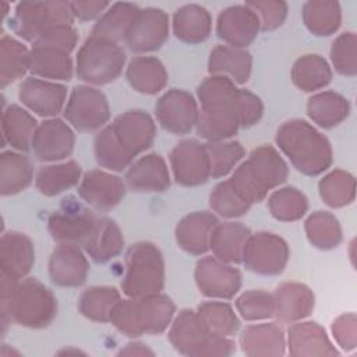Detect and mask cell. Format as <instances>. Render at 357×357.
<instances>
[{"instance_id":"6da1fadb","label":"cell","mask_w":357,"mask_h":357,"mask_svg":"<svg viewBox=\"0 0 357 357\" xmlns=\"http://www.w3.org/2000/svg\"><path fill=\"white\" fill-rule=\"evenodd\" d=\"M1 322L6 329L7 319L29 328L47 326L57 310L52 291L36 279L18 283L17 279L1 273Z\"/></svg>"},{"instance_id":"7a4b0ae2","label":"cell","mask_w":357,"mask_h":357,"mask_svg":"<svg viewBox=\"0 0 357 357\" xmlns=\"http://www.w3.org/2000/svg\"><path fill=\"white\" fill-rule=\"evenodd\" d=\"M236 92L234 84L223 75L209 77L201 84L198 95L202 112L197 120L199 135L219 141L237 131L240 120L236 109Z\"/></svg>"},{"instance_id":"3957f363","label":"cell","mask_w":357,"mask_h":357,"mask_svg":"<svg viewBox=\"0 0 357 357\" xmlns=\"http://www.w3.org/2000/svg\"><path fill=\"white\" fill-rule=\"evenodd\" d=\"M279 148L305 174H318L331 163V146L314 127L303 120L284 123L276 134Z\"/></svg>"},{"instance_id":"277c9868","label":"cell","mask_w":357,"mask_h":357,"mask_svg":"<svg viewBox=\"0 0 357 357\" xmlns=\"http://www.w3.org/2000/svg\"><path fill=\"white\" fill-rule=\"evenodd\" d=\"M287 176L283 159L271 146L255 149L229 181L231 188L247 202L252 204L265 197L275 185L280 184Z\"/></svg>"},{"instance_id":"5b68a950","label":"cell","mask_w":357,"mask_h":357,"mask_svg":"<svg viewBox=\"0 0 357 357\" xmlns=\"http://www.w3.org/2000/svg\"><path fill=\"white\" fill-rule=\"evenodd\" d=\"M174 312V304L166 296L151 294L124 300L114 305L110 314L112 324L127 336L159 333L166 329Z\"/></svg>"},{"instance_id":"8992f818","label":"cell","mask_w":357,"mask_h":357,"mask_svg":"<svg viewBox=\"0 0 357 357\" xmlns=\"http://www.w3.org/2000/svg\"><path fill=\"white\" fill-rule=\"evenodd\" d=\"M127 273L121 283L126 294L144 297L156 294L163 286V259L159 250L149 243H139L127 254Z\"/></svg>"},{"instance_id":"52a82bcc","label":"cell","mask_w":357,"mask_h":357,"mask_svg":"<svg viewBox=\"0 0 357 357\" xmlns=\"http://www.w3.org/2000/svg\"><path fill=\"white\" fill-rule=\"evenodd\" d=\"M169 339L187 356H227L234 351V343L226 337L209 333L198 321L195 312L184 310L176 318Z\"/></svg>"},{"instance_id":"ba28073f","label":"cell","mask_w":357,"mask_h":357,"mask_svg":"<svg viewBox=\"0 0 357 357\" xmlns=\"http://www.w3.org/2000/svg\"><path fill=\"white\" fill-rule=\"evenodd\" d=\"M126 54L113 40L91 36L77 57V74L92 84H106L121 73Z\"/></svg>"},{"instance_id":"9c48e42d","label":"cell","mask_w":357,"mask_h":357,"mask_svg":"<svg viewBox=\"0 0 357 357\" xmlns=\"http://www.w3.org/2000/svg\"><path fill=\"white\" fill-rule=\"evenodd\" d=\"M64 3H20L13 18V29L26 40H36L57 25H68L71 11Z\"/></svg>"},{"instance_id":"30bf717a","label":"cell","mask_w":357,"mask_h":357,"mask_svg":"<svg viewBox=\"0 0 357 357\" xmlns=\"http://www.w3.org/2000/svg\"><path fill=\"white\" fill-rule=\"evenodd\" d=\"M287 244L272 233H257L250 236L243 248V261L248 269L265 273H280L287 262Z\"/></svg>"},{"instance_id":"8fae6325","label":"cell","mask_w":357,"mask_h":357,"mask_svg":"<svg viewBox=\"0 0 357 357\" xmlns=\"http://www.w3.org/2000/svg\"><path fill=\"white\" fill-rule=\"evenodd\" d=\"M66 117L81 131L99 128L109 119L105 95L89 86L74 88L66 106Z\"/></svg>"},{"instance_id":"7c38bea8","label":"cell","mask_w":357,"mask_h":357,"mask_svg":"<svg viewBox=\"0 0 357 357\" xmlns=\"http://www.w3.org/2000/svg\"><path fill=\"white\" fill-rule=\"evenodd\" d=\"M109 128L119 145L131 159L145 151L155 137L152 119L141 110H130L119 116Z\"/></svg>"},{"instance_id":"4fadbf2b","label":"cell","mask_w":357,"mask_h":357,"mask_svg":"<svg viewBox=\"0 0 357 357\" xmlns=\"http://www.w3.org/2000/svg\"><path fill=\"white\" fill-rule=\"evenodd\" d=\"M176 180L184 185L205 183L211 174L209 156L205 146L194 139H187L173 149L170 155Z\"/></svg>"},{"instance_id":"5bb4252c","label":"cell","mask_w":357,"mask_h":357,"mask_svg":"<svg viewBox=\"0 0 357 357\" xmlns=\"http://www.w3.org/2000/svg\"><path fill=\"white\" fill-rule=\"evenodd\" d=\"M167 28V17L160 10H142L131 22L126 42L132 52L155 50L166 40Z\"/></svg>"},{"instance_id":"9a60e30c","label":"cell","mask_w":357,"mask_h":357,"mask_svg":"<svg viewBox=\"0 0 357 357\" xmlns=\"http://www.w3.org/2000/svg\"><path fill=\"white\" fill-rule=\"evenodd\" d=\"M195 278L205 296L230 298L240 287V273L237 269L208 257L197 264Z\"/></svg>"},{"instance_id":"2e32d148","label":"cell","mask_w":357,"mask_h":357,"mask_svg":"<svg viewBox=\"0 0 357 357\" xmlns=\"http://www.w3.org/2000/svg\"><path fill=\"white\" fill-rule=\"evenodd\" d=\"M156 114L160 124L174 134L190 131L198 120V112L192 96L177 89H173L160 98L156 106Z\"/></svg>"},{"instance_id":"e0dca14e","label":"cell","mask_w":357,"mask_h":357,"mask_svg":"<svg viewBox=\"0 0 357 357\" xmlns=\"http://www.w3.org/2000/svg\"><path fill=\"white\" fill-rule=\"evenodd\" d=\"M74 135L68 126L61 120L42 123L33 135L32 148L39 160H57L71 153Z\"/></svg>"},{"instance_id":"ac0fdd59","label":"cell","mask_w":357,"mask_h":357,"mask_svg":"<svg viewBox=\"0 0 357 357\" xmlns=\"http://www.w3.org/2000/svg\"><path fill=\"white\" fill-rule=\"evenodd\" d=\"M79 195L93 208L107 211L117 205L124 197V183L105 172H89L78 188Z\"/></svg>"},{"instance_id":"d6986e66","label":"cell","mask_w":357,"mask_h":357,"mask_svg":"<svg viewBox=\"0 0 357 357\" xmlns=\"http://www.w3.org/2000/svg\"><path fill=\"white\" fill-rule=\"evenodd\" d=\"M20 99L40 116L56 114L66 99V88L39 78H26L20 86Z\"/></svg>"},{"instance_id":"ffe728a7","label":"cell","mask_w":357,"mask_h":357,"mask_svg":"<svg viewBox=\"0 0 357 357\" xmlns=\"http://www.w3.org/2000/svg\"><path fill=\"white\" fill-rule=\"evenodd\" d=\"M258 15L247 7H231L219 15L218 35L234 47L248 45L257 35Z\"/></svg>"},{"instance_id":"44dd1931","label":"cell","mask_w":357,"mask_h":357,"mask_svg":"<svg viewBox=\"0 0 357 357\" xmlns=\"http://www.w3.org/2000/svg\"><path fill=\"white\" fill-rule=\"evenodd\" d=\"M33 245L31 240L17 231L3 234L0 245L1 273L13 279H22L33 264Z\"/></svg>"},{"instance_id":"7402d4cb","label":"cell","mask_w":357,"mask_h":357,"mask_svg":"<svg viewBox=\"0 0 357 357\" xmlns=\"http://www.w3.org/2000/svg\"><path fill=\"white\" fill-rule=\"evenodd\" d=\"M86 271V259L74 244L63 243L53 251L49 272L56 284L78 286L85 280Z\"/></svg>"},{"instance_id":"603a6c76","label":"cell","mask_w":357,"mask_h":357,"mask_svg":"<svg viewBox=\"0 0 357 357\" xmlns=\"http://www.w3.org/2000/svg\"><path fill=\"white\" fill-rule=\"evenodd\" d=\"M289 351L291 356L337 354L325 331L315 322L296 324L289 329Z\"/></svg>"},{"instance_id":"cb8c5ba5","label":"cell","mask_w":357,"mask_h":357,"mask_svg":"<svg viewBox=\"0 0 357 357\" xmlns=\"http://www.w3.org/2000/svg\"><path fill=\"white\" fill-rule=\"evenodd\" d=\"M127 184L135 191H163L169 185V173L159 155H146L127 172Z\"/></svg>"},{"instance_id":"d4e9b609","label":"cell","mask_w":357,"mask_h":357,"mask_svg":"<svg viewBox=\"0 0 357 357\" xmlns=\"http://www.w3.org/2000/svg\"><path fill=\"white\" fill-rule=\"evenodd\" d=\"M240 343L248 356H282L284 353V336L275 324L248 326L244 329Z\"/></svg>"},{"instance_id":"484cf974","label":"cell","mask_w":357,"mask_h":357,"mask_svg":"<svg viewBox=\"0 0 357 357\" xmlns=\"http://www.w3.org/2000/svg\"><path fill=\"white\" fill-rule=\"evenodd\" d=\"M216 223L215 216L204 212L185 216L177 226V241L180 247L192 254L205 252Z\"/></svg>"},{"instance_id":"4316f807","label":"cell","mask_w":357,"mask_h":357,"mask_svg":"<svg viewBox=\"0 0 357 357\" xmlns=\"http://www.w3.org/2000/svg\"><path fill=\"white\" fill-rule=\"evenodd\" d=\"M275 314L282 321H296L310 314L314 296L308 287L298 283H284L275 294Z\"/></svg>"},{"instance_id":"83f0119b","label":"cell","mask_w":357,"mask_h":357,"mask_svg":"<svg viewBox=\"0 0 357 357\" xmlns=\"http://www.w3.org/2000/svg\"><path fill=\"white\" fill-rule=\"evenodd\" d=\"M84 244L86 252L93 261L105 262L120 252L123 247V237L113 220L99 219L95 222Z\"/></svg>"},{"instance_id":"f1b7e54d","label":"cell","mask_w":357,"mask_h":357,"mask_svg":"<svg viewBox=\"0 0 357 357\" xmlns=\"http://www.w3.org/2000/svg\"><path fill=\"white\" fill-rule=\"evenodd\" d=\"M3 144L6 141L21 151L29 149L36 131L35 119L24 109L13 105L3 110Z\"/></svg>"},{"instance_id":"f546056e","label":"cell","mask_w":357,"mask_h":357,"mask_svg":"<svg viewBox=\"0 0 357 357\" xmlns=\"http://www.w3.org/2000/svg\"><path fill=\"white\" fill-rule=\"evenodd\" d=\"M250 237L247 227L238 223H225L215 226L209 245L213 250L216 258L226 262H238L243 255V248Z\"/></svg>"},{"instance_id":"4dcf8cb0","label":"cell","mask_w":357,"mask_h":357,"mask_svg":"<svg viewBox=\"0 0 357 357\" xmlns=\"http://www.w3.org/2000/svg\"><path fill=\"white\" fill-rule=\"evenodd\" d=\"M68 212L70 213H54L50 216L49 230L53 238L70 244L85 241L96 220L86 211L77 213H73V211Z\"/></svg>"},{"instance_id":"1f68e13d","label":"cell","mask_w":357,"mask_h":357,"mask_svg":"<svg viewBox=\"0 0 357 357\" xmlns=\"http://www.w3.org/2000/svg\"><path fill=\"white\" fill-rule=\"evenodd\" d=\"M29 70L50 79H70L73 75L68 53L49 47H33L29 52Z\"/></svg>"},{"instance_id":"d6a6232c","label":"cell","mask_w":357,"mask_h":357,"mask_svg":"<svg viewBox=\"0 0 357 357\" xmlns=\"http://www.w3.org/2000/svg\"><path fill=\"white\" fill-rule=\"evenodd\" d=\"M127 78L137 91L156 93L165 86L167 75L158 59L135 57L128 66Z\"/></svg>"},{"instance_id":"836d02e7","label":"cell","mask_w":357,"mask_h":357,"mask_svg":"<svg viewBox=\"0 0 357 357\" xmlns=\"http://www.w3.org/2000/svg\"><path fill=\"white\" fill-rule=\"evenodd\" d=\"M32 180L29 160L15 152H3L0 158V191L11 195L24 190Z\"/></svg>"},{"instance_id":"e575fe53","label":"cell","mask_w":357,"mask_h":357,"mask_svg":"<svg viewBox=\"0 0 357 357\" xmlns=\"http://www.w3.org/2000/svg\"><path fill=\"white\" fill-rule=\"evenodd\" d=\"M0 60L1 88L21 78L29 70V52L22 43L10 36L1 38Z\"/></svg>"},{"instance_id":"d590c367","label":"cell","mask_w":357,"mask_h":357,"mask_svg":"<svg viewBox=\"0 0 357 357\" xmlns=\"http://www.w3.org/2000/svg\"><path fill=\"white\" fill-rule=\"evenodd\" d=\"M79 165L67 162L63 165L42 167L36 174V187L45 195H56L75 185L79 180Z\"/></svg>"},{"instance_id":"8d00e7d4","label":"cell","mask_w":357,"mask_h":357,"mask_svg":"<svg viewBox=\"0 0 357 357\" xmlns=\"http://www.w3.org/2000/svg\"><path fill=\"white\" fill-rule=\"evenodd\" d=\"M251 67L250 53L226 46H218L211 53L209 71L211 73H227L237 82L248 79Z\"/></svg>"},{"instance_id":"74e56055","label":"cell","mask_w":357,"mask_h":357,"mask_svg":"<svg viewBox=\"0 0 357 357\" xmlns=\"http://www.w3.org/2000/svg\"><path fill=\"white\" fill-rule=\"evenodd\" d=\"M211 20L205 8L187 6L174 15L176 36L187 42H199L209 35Z\"/></svg>"},{"instance_id":"f35d334b","label":"cell","mask_w":357,"mask_h":357,"mask_svg":"<svg viewBox=\"0 0 357 357\" xmlns=\"http://www.w3.org/2000/svg\"><path fill=\"white\" fill-rule=\"evenodd\" d=\"M201 325L212 335L216 336H230L238 328V321L230 308V305L225 303H205L198 307L195 312Z\"/></svg>"},{"instance_id":"ab89813d","label":"cell","mask_w":357,"mask_h":357,"mask_svg":"<svg viewBox=\"0 0 357 357\" xmlns=\"http://www.w3.org/2000/svg\"><path fill=\"white\" fill-rule=\"evenodd\" d=\"M138 14L137 7L130 4H114L95 25L92 36L103 38L107 40L126 39L127 31Z\"/></svg>"},{"instance_id":"60d3db41","label":"cell","mask_w":357,"mask_h":357,"mask_svg":"<svg viewBox=\"0 0 357 357\" xmlns=\"http://www.w3.org/2000/svg\"><path fill=\"white\" fill-rule=\"evenodd\" d=\"M119 291L114 287H91L79 298L81 312L93 321H110V314L119 303Z\"/></svg>"},{"instance_id":"b9f144b4","label":"cell","mask_w":357,"mask_h":357,"mask_svg":"<svg viewBox=\"0 0 357 357\" xmlns=\"http://www.w3.org/2000/svg\"><path fill=\"white\" fill-rule=\"evenodd\" d=\"M331 79V71L326 61L315 54H308L296 61L293 68V81L303 91H315L325 86Z\"/></svg>"},{"instance_id":"7bdbcfd3","label":"cell","mask_w":357,"mask_h":357,"mask_svg":"<svg viewBox=\"0 0 357 357\" xmlns=\"http://www.w3.org/2000/svg\"><path fill=\"white\" fill-rule=\"evenodd\" d=\"M347 102L332 92L315 95L308 102V114L319 126L332 127L344 119L347 114Z\"/></svg>"},{"instance_id":"ee69618b","label":"cell","mask_w":357,"mask_h":357,"mask_svg":"<svg viewBox=\"0 0 357 357\" xmlns=\"http://www.w3.org/2000/svg\"><path fill=\"white\" fill-rule=\"evenodd\" d=\"M308 238L315 247L331 248L340 241V229L336 218L326 212H317L307 220L305 225Z\"/></svg>"},{"instance_id":"f6af8a7d","label":"cell","mask_w":357,"mask_h":357,"mask_svg":"<svg viewBox=\"0 0 357 357\" xmlns=\"http://www.w3.org/2000/svg\"><path fill=\"white\" fill-rule=\"evenodd\" d=\"M269 209L276 219L296 220L304 215L307 199L296 188H282L271 197Z\"/></svg>"},{"instance_id":"bcb514c9","label":"cell","mask_w":357,"mask_h":357,"mask_svg":"<svg viewBox=\"0 0 357 357\" xmlns=\"http://www.w3.org/2000/svg\"><path fill=\"white\" fill-rule=\"evenodd\" d=\"M95 153L99 165L112 170H123L132 160L119 145L109 127L96 135Z\"/></svg>"},{"instance_id":"7dc6e473","label":"cell","mask_w":357,"mask_h":357,"mask_svg":"<svg viewBox=\"0 0 357 357\" xmlns=\"http://www.w3.org/2000/svg\"><path fill=\"white\" fill-rule=\"evenodd\" d=\"M304 21L317 35H329L339 25L337 4L307 3L304 7Z\"/></svg>"},{"instance_id":"c3c4849f","label":"cell","mask_w":357,"mask_h":357,"mask_svg":"<svg viewBox=\"0 0 357 357\" xmlns=\"http://www.w3.org/2000/svg\"><path fill=\"white\" fill-rule=\"evenodd\" d=\"M205 148L213 177L227 174L244 153L238 142H211Z\"/></svg>"},{"instance_id":"681fc988","label":"cell","mask_w":357,"mask_h":357,"mask_svg":"<svg viewBox=\"0 0 357 357\" xmlns=\"http://www.w3.org/2000/svg\"><path fill=\"white\" fill-rule=\"evenodd\" d=\"M350 181H353V178L349 174L333 172L319 183L321 197L331 206H342L350 202L353 198V185H347Z\"/></svg>"},{"instance_id":"f907efd6","label":"cell","mask_w":357,"mask_h":357,"mask_svg":"<svg viewBox=\"0 0 357 357\" xmlns=\"http://www.w3.org/2000/svg\"><path fill=\"white\" fill-rule=\"evenodd\" d=\"M237 308L248 321L269 318L275 315V298L264 291H248L237 300Z\"/></svg>"},{"instance_id":"816d5d0a","label":"cell","mask_w":357,"mask_h":357,"mask_svg":"<svg viewBox=\"0 0 357 357\" xmlns=\"http://www.w3.org/2000/svg\"><path fill=\"white\" fill-rule=\"evenodd\" d=\"M211 206L219 215L226 218L243 215L250 208V205L238 197L227 181L220 183L211 194Z\"/></svg>"},{"instance_id":"f5cc1de1","label":"cell","mask_w":357,"mask_h":357,"mask_svg":"<svg viewBox=\"0 0 357 357\" xmlns=\"http://www.w3.org/2000/svg\"><path fill=\"white\" fill-rule=\"evenodd\" d=\"M75 31L70 25H57L40 35L33 42V47H49L70 53L75 46Z\"/></svg>"},{"instance_id":"db71d44e","label":"cell","mask_w":357,"mask_h":357,"mask_svg":"<svg viewBox=\"0 0 357 357\" xmlns=\"http://www.w3.org/2000/svg\"><path fill=\"white\" fill-rule=\"evenodd\" d=\"M236 109L240 120V126H250L258 121L262 113V105L259 99L247 92L237 89L236 92Z\"/></svg>"},{"instance_id":"11a10c76","label":"cell","mask_w":357,"mask_h":357,"mask_svg":"<svg viewBox=\"0 0 357 357\" xmlns=\"http://www.w3.org/2000/svg\"><path fill=\"white\" fill-rule=\"evenodd\" d=\"M248 6L259 10L264 29L276 28L282 24L286 15V6L283 3H248Z\"/></svg>"},{"instance_id":"9f6ffc18","label":"cell","mask_w":357,"mask_h":357,"mask_svg":"<svg viewBox=\"0 0 357 357\" xmlns=\"http://www.w3.org/2000/svg\"><path fill=\"white\" fill-rule=\"evenodd\" d=\"M351 321H347V317H342L336 321V324L333 325V333L337 339V342L342 344L343 349H353L354 343L347 337L346 333L354 335V317L350 318Z\"/></svg>"},{"instance_id":"6f0895ef","label":"cell","mask_w":357,"mask_h":357,"mask_svg":"<svg viewBox=\"0 0 357 357\" xmlns=\"http://www.w3.org/2000/svg\"><path fill=\"white\" fill-rule=\"evenodd\" d=\"M70 7L71 13L78 18L91 20L98 15L105 7H107V3H71Z\"/></svg>"},{"instance_id":"680465c9","label":"cell","mask_w":357,"mask_h":357,"mask_svg":"<svg viewBox=\"0 0 357 357\" xmlns=\"http://www.w3.org/2000/svg\"><path fill=\"white\" fill-rule=\"evenodd\" d=\"M119 354H128V356H152L153 353L149 350V349H146L144 344H139V343H131V344H128L124 350H121Z\"/></svg>"}]
</instances>
